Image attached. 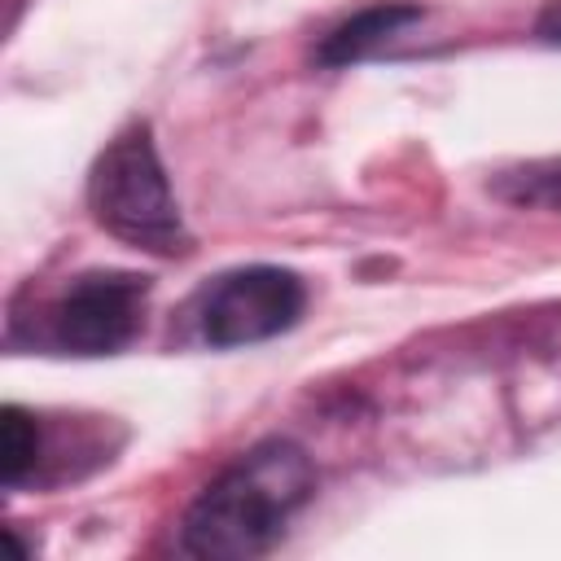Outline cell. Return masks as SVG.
I'll use <instances>...</instances> for the list:
<instances>
[{"label":"cell","instance_id":"obj_1","mask_svg":"<svg viewBox=\"0 0 561 561\" xmlns=\"http://www.w3.org/2000/svg\"><path fill=\"white\" fill-rule=\"evenodd\" d=\"M316 495V465L289 438L237 456L184 513L180 543L202 561H250L280 543L294 513Z\"/></svg>","mask_w":561,"mask_h":561},{"label":"cell","instance_id":"obj_2","mask_svg":"<svg viewBox=\"0 0 561 561\" xmlns=\"http://www.w3.org/2000/svg\"><path fill=\"white\" fill-rule=\"evenodd\" d=\"M88 206L110 237L136 250L175 259L193 245L149 123H131L96 153L88 171Z\"/></svg>","mask_w":561,"mask_h":561},{"label":"cell","instance_id":"obj_3","mask_svg":"<svg viewBox=\"0 0 561 561\" xmlns=\"http://www.w3.org/2000/svg\"><path fill=\"white\" fill-rule=\"evenodd\" d=\"M302 307H307V289L289 267L254 263V267L224 272L206 285L197 302V324L210 346L228 351V346H254L294 329Z\"/></svg>","mask_w":561,"mask_h":561},{"label":"cell","instance_id":"obj_4","mask_svg":"<svg viewBox=\"0 0 561 561\" xmlns=\"http://www.w3.org/2000/svg\"><path fill=\"white\" fill-rule=\"evenodd\" d=\"M149 276L83 272L48 311V342L66 355H114L145 324Z\"/></svg>","mask_w":561,"mask_h":561},{"label":"cell","instance_id":"obj_5","mask_svg":"<svg viewBox=\"0 0 561 561\" xmlns=\"http://www.w3.org/2000/svg\"><path fill=\"white\" fill-rule=\"evenodd\" d=\"M425 18L421 4H408V0H386V4H373V9H359L355 18H346L342 26H333L320 48H316V61L320 66H355L373 53H381L390 39H399L408 26H416Z\"/></svg>","mask_w":561,"mask_h":561},{"label":"cell","instance_id":"obj_6","mask_svg":"<svg viewBox=\"0 0 561 561\" xmlns=\"http://www.w3.org/2000/svg\"><path fill=\"white\" fill-rule=\"evenodd\" d=\"M35 456H39V430H35V421L22 408L9 403L0 412V478H4L9 491L35 469Z\"/></svg>","mask_w":561,"mask_h":561},{"label":"cell","instance_id":"obj_7","mask_svg":"<svg viewBox=\"0 0 561 561\" xmlns=\"http://www.w3.org/2000/svg\"><path fill=\"white\" fill-rule=\"evenodd\" d=\"M535 35H539L543 44H561V0H552V4L539 13V22H535Z\"/></svg>","mask_w":561,"mask_h":561}]
</instances>
